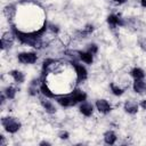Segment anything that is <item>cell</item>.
Returning a JSON list of instances; mask_svg holds the SVG:
<instances>
[{
  "label": "cell",
  "instance_id": "obj_14",
  "mask_svg": "<svg viewBox=\"0 0 146 146\" xmlns=\"http://www.w3.org/2000/svg\"><path fill=\"white\" fill-rule=\"evenodd\" d=\"M78 56H79V59L84 62L86 64H92L94 62V55L88 51V50H84V51H78Z\"/></svg>",
  "mask_w": 146,
  "mask_h": 146
},
{
  "label": "cell",
  "instance_id": "obj_27",
  "mask_svg": "<svg viewBox=\"0 0 146 146\" xmlns=\"http://www.w3.org/2000/svg\"><path fill=\"white\" fill-rule=\"evenodd\" d=\"M140 5H141L144 8H146V0H140Z\"/></svg>",
  "mask_w": 146,
  "mask_h": 146
},
{
  "label": "cell",
  "instance_id": "obj_20",
  "mask_svg": "<svg viewBox=\"0 0 146 146\" xmlns=\"http://www.w3.org/2000/svg\"><path fill=\"white\" fill-rule=\"evenodd\" d=\"M110 87H111V91H112V94L115 95V96H122V95L124 94V89H122V88L115 86L114 83H111Z\"/></svg>",
  "mask_w": 146,
  "mask_h": 146
},
{
  "label": "cell",
  "instance_id": "obj_7",
  "mask_svg": "<svg viewBox=\"0 0 146 146\" xmlns=\"http://www.w3.org/2000/svg\"><path fill=\"white\" fill-rule=\"evenodd\" d=\"M14 38H15L14 33H9V32L3 33L2 36H1V49L2 50H6V49L11 48Z\"/></svg>",
  "mask_w": 146,
  "mask_h": 146
},
{
  "label": "cell",
  "instance_id": "obj_11",
  "mask_svg": "<svg viewBox=\"0 0 146 146\" xmlns=\"http://www.w3.org/2000/svg\"><path fill=\"white\" fill-rule=\"evenodd\" d=\"M138 107H139V105L135 100H127L123 105V110L128 114H136L138 112Z\"/></svg>",
  "mask_w": 146,
  "mask_h": 146
},
{
  "label": "cell",
  "instance_id": "obj_3",
  "mask_svg": "<svg viewBox=\"0 0 146 146\" xmlns=\"http://www.w3.org/2000/svg\"><path fill=\"white\" fill-rule=\"evenodd\" d=\"M71 64H72V66L74 67V70H75V75H76V83H81V82H83L87 78H88V72H87V68L82 65V64H80V63H78L76 60H72L71 62Z\"/></svg>",
  "mask_w": 146,
  "mask_h": 146
},
{
  "label": "cell",
  "instance_id": "obj_9",
  "mask_svg": "<svg viewBox=\"0 0 146 146\" xmlns=\"http://www.w3.org/2000/svg\"><path fill=\"white\" fill-rule=\"evenodd\" d=\"M132 89L136 94L139 95H144L146 94V82L144 81V79L141 80H135L133 84H132Z\"/></svg>",
  "mask_w": 146,
  "mask_h": 146
},
{
  "label": "cell",
  "instance_id": "obj_16",
  "mask_svg": "<svg viewBox=\"0 0 146 146\" xmlns=\"http://www.w3.org/2000/svg\"><path fill=\"white\" fill-rule=\"evenodd\" d=\"M116 135H115V132H113V131H111V130H108V131H106L105 133H104V141H105V144H107V145H113V144H115V141H116Z\"/></svg>",
  "mask_w": 146,
  "mask_h": 146
},
{
  "label": "cell",
  "instance_id": "obj_28",
  "mask_svg": "<svg viewBox=\"0 0 146 146\" xmlns=\"http://www.w3.org/2000/svg\"><path fill=\"white\" fill-rule=\"evenodd\" d=\"M40 145H50V143H48V141H41Z\"/></svg>",
  "mask_w": 146,
  "mask_h": 146
},
{
  "label": "cell",
  "instance_id": "obj_22",
  "mask_svg": "<svg viewBox=\"0 0 146 146\" xmlns=\"http://www.w3.org/2000/svg\"><path fill=\"white\" fill-rule=\"evenodd\" d=\"M68 132L67 131H62V132H59V135H58V137L60 138V139H67L68 138Z\"/></svg>",
  "mask_w": 146,
  "mask_h": 146
},
{
  "label": "cell",
  "instance_id": "obj_21",
  "mask_svg": "<svg viewBox=\"0 0 146 146\" xmlns=\"http://www.w3.org/2000/svg\"><path fill=\"white\" fill-rule=\"evenodd\" d=\"M86 50L90 51L92 55H96L97 51H98V47H97V44H95V43H90V44H88V47H87Z\"/></svg>",
  "mask_w": 146,
  "mask_h": 146
},
{
  "label": "cell",
  "instance_id": "obj_19",
  "mask_svg": "<svg viewBox=\"0 0 146 146\" xmlns=\"http://www.w3.org/2000/svg\"><path fill=\"white\" fill-rule=\"evenodd\" d=\"M3 11H5V15H6L8 18H11V17H14L15 14H16V8H15V6L9 5V6H7V7L5 8Z\"/></svg>",
  "mask_w": 146,
  "mask_h": 146
},
{
  "label": "cell",
  "instance_id": "obj_26",
  "mask_svg": "<svg viewBox=\"0 0 146 146\" xmlns=\"http://www.w3.org/2000/svg\"><path fill=\"white\" fill-rule=\"evenodd\" d=\"M140 106H141L144 110H146V99H144V100L140 103Z\"/></svg>",
  "mask_w": 146,
  "mask_h": 146
},
{
  "label": "cell",
  "instance_id": "obj_23",
  "mask_svg": "<svg viewBox=\"0 0 146 146\" xmlns=\"http://www.w3.org/2000/svg\"><path fill=\"white\" fill-rule=\"evenodd\" d=\"M48 29H50V30H51L52 32H55V33H57V32L59 31V29H58V26H57V25H54V24H50Z\"/></svg>",
  "mask_w": 146,
  "mask_h": 146
},
{
  "label": "cell",
  "instance_id": "obj_18",
  "mask_svg": "<svg viewBox=\"0 0 146 146\" xmlns=\"http://www.w3.org/2000/svg\"><path fill=\"white\" fill-rule=\"evenodd\" d=\"M16 92H17V89L15 87H13V86H8L3 90V94L6 95V97L8 99H14L15 96H16Z\"/></svg>",
  "mask_w": 146,
  "mask_h": 146
},
{
  "label": "cell",
  "instance_id": "obj_24",
  "mask_svg": "<svg viewBox=\"0 0 146 146\" xmlns=\"http://www.w3.org/2000/svg\"><path fill=\"white\" fill-rule=\"evenodd\" d=\"M139 44H140V47H141L144 50H146V40H145V39L140 40V41H139Z\"/></svg>",
  "mask_w": 146,
  "mask_h": 146
},
{
  "label": "cell",
  "instance_id": "obj_1",
  "mask_svg": "<svg viewBox=\"0 0 146 146\" xmlns=\"http://www.w3.org/2000/svg\"><path fill=\"white\" fill-rule=\"evenodd\" d=\"M47 29H48L47 22H44L43 25L39 30L32 31V32H23V31L18 30L15 25L11 26V31H13L15 38H17V40L21 43L36 48V49H40L42 47V43H43L42 42V35L47 31Z\"/></svg>",
  "mask_w": 146,
  "mask_h": 146
},
{
  "label": "cell",
  "instance_id": "obj_2",
  "mask_svg": "<svg viewBox=\"0 0 146 146\" xmlns=\"http://www.w3.org/2000/svg\"><path fill=\"white\" fill-rule=\"evenodd\" d=\"M1 124L9 133H15L21 129V122L14 116H3L1 119Z\"/></svg>",
  "mask_w": 146,
  "mask_h": 146
},
{
  "label": "cell",
  "instance_id": "obj_6",
  "mask_svg": "<svg viewBox=\"0 0 146 146\" xmlns=\"http://www.w3.org/2000/svg\"><path fill=\"white\" fill-rule=\"evenodd\" d=\"M95 106H96L97 111L102 114H107L112 111V106L106 99H97Z\"/></svg>",
  "mask_w": 146,
  "mask_h": 146
},
{
  "label": "cell",
  "instance_id": "obj_4",
  "mask_svg": "<svg viewBox=\"0 0 146 146\" xmlns=\"http://www.w3.org/2000/svg\"><path fill=\"white\" fill-rule=\"evenodd\" d=\"M17 59L22 64H34L38 59V55L33 51H24L17 55Z\"/></svg>",
  "mask_w": 146,
  "mask_h": 146
},
{
  "label": "cell",
  "instance_id": "obj_5",
  "mask_svg": "<svg viewBox=\"0 0 146 146\" xmlns=\"http://www.w3.org/2000/svg\"><path fill=\"white\" fill-rule=\"evenodd\" d=\"M55 99L62 107H71V106L76 105V102L74 100V98H73L71 92L70 94H65V95L63 94V95H59V96L57 95V97Z\"/></svg>",
  "mask_w": 146,
  "mask_h": 146
},
{
  "label": "cell",
  "instance_id": "obj_17",
  "mask_svg": "<svg viewBox=\"0 0 146 146\" xmlns=\"http://www.w3.org/2000/svg\"><path fill=\"white\" fill-rule=\"evenodd\" d=\"M130 75L133 78V80H141L145 78V72L139 67H133L130 71Z\"/></svg>",
  "mask_w": 146,
  "mask_h": 146
},
{
  "label": "cell",
  "instance_id": "obj_10",
  "mask_svg": "<svg viewBox=\"0 0 146 146\" xmlns=\"http://www.w3.org/2000/svg\"><path fill=\"white\" fill-rule=\"evenodd\" d=\"M79 111L84 116H91L94 113V105L88 103V102H82L80 107H79Z\"/></svg>",
  "mask_w": 146,
  "mask_h": 146
},
{
  "label": "cell",
  "instance_id": "obj_12",
  "mask_svg": "<svg viewBox=\"0 0 146 146\" xmlns=\"http://www.w3.org/2000/svg\"><path fill=\"white\" fill-rule=\"evenodd\" d=\"M71 94H72V96H73L74 100L76 102V104H78V103H82V102H86V99H87V94H86L83 90L79 89V88H75V89H73V90L71 91Z\"/></svg>",
  "mask_w": 146,
  "mask_h": 146
},
{
  "label": "cell",
  "instance_id": "obj_8",
  "mask_svg": "<svg viewBox=\"0 0 146 146\" xmlns=\"http://www.w3.org/2000/svg\"><path fill=\"white\" fill-rule=\"evenodd\" d=\"M107 23H108V25H110L112 29L117 27V26H123V25H124L123 19H122L120 16L114 15V14L107 16Z\"/></svg>",
  "mask_w": 146,
  "mask_h": 146
},
{
  "label": "cell",
  "instance_id": "obj_15",
  "mask_svg": "<svg viewBox=\"0 0 146 146\" xmlns=\"http://www.w3.org/2000/svg\"><path fill=\"white\" fill-rule=\"evenodd\" d=\"M9 75H10V76L14 79V81L17 82V83H23V82L25 81V75H24V73H23L22 71L13 70V71L9 72Z\"/></svg>",
  "mask_w": 146,
  "mask_h": 146
},
{
  "label": "cell",
  "instance_id": "obj_13",
  "mask_svg": "<svg viewBox=\"0 0 146 146\" xmlns=\"http://www.w3.org/2000/svg\"><path fill=\"white\" fill-rule=\"evenodd\" d=\"M40 102H41V105H42V107L44 108V111H46L47 113H49V114H54V113H56V107H55V105H54L47 97L41 98Z\"/></svg>",
  "mask_w": 146,
  "mask_h": 146
},
{
  "label": "cell",
  "instance_id": "obj_25",
  "mask_svg": "<svg viewBox=\"0 0 146 146\" xmlns=\"http://www.w3.org/2000/svg\"><path fill=\"white\" fill-rule=\"evenodd\" d=\"M127 0H113V2H115V3H117V5H122V3H124Z\"/></svg>",
  "mask_w": 146,
  "mask_h": 146
}]
</instances>
